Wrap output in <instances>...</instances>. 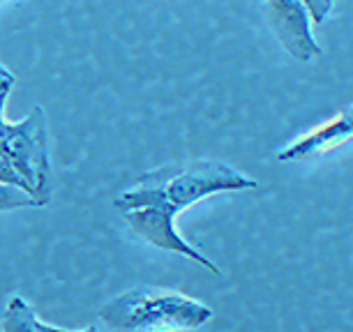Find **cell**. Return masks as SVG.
I'll list each match as a JSON object with an SVG mask.
<instances>
[{"label": "cell", "instance_id": "ba28073f", "mask_svg": "<svg viewBox=\"0 0 353 332\" xmlns=\"http://www.w3.org/2000/svg\"><path fill=\"white\" fill-rule=\"evenodd\" d=\"M21 208H42V201L28 189L0 183V212L21 210Z\"/></svg>", "mask_w": 353, "mask_h": 332}, {"label": "cell", "instance_id": "5bb4252c", "mask_svg": "<svg viewBox=\"0 0 353 332\" xmlns=\"http://www.w3.org/2000/svg\"><path fill=\"white\" fill-rule=\"evenodd\" d=\"M330 3H332V0H330Z\"/></svg>", "mask_w": 353, "mask_h": 332}, {"label": "cell", "instance_id": "52a82bcc", "mask_svg": "<svg viewBox=\"0 0 353 332\" xmlns=\"http://www.w3.org/2000/svg\"><path fill=\"white\" fill-rule=\"evenodd\" d=\"M0 330L3 332H68L61 325L44 323L37 316L32 304H28L21 295H12L8 300V307L0 318Z\"/></svg>", "mask_w": 353, "mask_h": 332}, {"label": "cell", "instance_id": "6da1fadb", "mask_svg": "<svg viewBox=\"0 0 353 332\" xmlns=\"http://www.w3.org/2000/svg\"><path fill=\"white\" fill-rule=\"evenodd\" d=\"M256 180L241 174L231 164L219 159H194L188 164H171L143 176L134 187L125 189L113 198L118 212L155 205L178 215L192 203L222 191L254 189Z\"/></svg>", "mask_w": 353, "mask_h": 332}, {"label": "cell", "instance_id": "30bf717a", "mask_svg": "<svg viewBox=\"0 0 353 332\" xmlns=\"http://www.w3.org/2000/svg\"><path fill=\"white\" fill-rule=\"evenodd\" d=\"M303 5L307 8L312 21H314V23H323L325 19H328L330 10H332L330 0H303Z\"/></svg>", "mask_w": 353, "mask_h": 332}, {"label": "cell", "instance_id": "4fadbf2b", "mask_svg": "<svg viewBox=\"0 0 353 332\" xmlns=\"http://www.w3.org/2000/svg\"><path fill=\"white\" fill-rule=\"evenodd\" d=\"M0 3H3V0H0Z\"/></svg>", "mask_w": 353, "mask_h": 332}, {"label": "cell", "instance_id": "9c48e42d", "mask_svg": "<svg viewBox=\"0 0 353 332\" xmlns=\"http://www.w3.org/2000/svg\"><path fill=\"white\" fill-rule=\"evenodd\" d=\"M0 183H5V185H17V187H23V189L32 191L30 183L26 180V178H23L21 174H19V171H17L14 166H12L3 155H0Z\"/></svg>", "mask_w": 353, "mask_h": 332}, {"label": "cell", "instance_id": "3957f363", "mask_svg": "<svg viewBox=\"0 0 353 332\" xmlns=\"http://www.w3.org/2000/svg\"><path fill=\"white\" fill-rule=\"evenodd\" d=\"M0 155L30 183L32 194L42 205L51 196V152L49 125L42 106H32L17 123L0 125Z\"/></svg>", "mask_w": 353, "mask_h": 332}, {"label": "cell", "instance_id": "5b68a950", "mask_svg": "<svg viewBox=\"0 0 353 332\" xmlns=\"http://www.w3.org/2000/svg\"><path fill=\"white\" fill-rule=\"evenodd\" d=\"M265 17L277 42L291 58L310 63L321 56V46L312 32V17L303 0H265Z\"/></svg>", "mask_w": 353, "mask_h": 332}, {"label": "cell", "instance_id": "277c9868", "mask_svg": "<svg viewBox=\"0 0 353 332\" xmlns=\"http://www.w3.org/2000/svg\"><path fill=\"white\" fill-rule=\"evenodd\" d=\"M121 215L125 219V224H128L141 240L152 245V247L181 254L185 258H190V261L201 263L203 268H208L212 272V275H219L217 265L176 231V222H173L176 215H173V212L164 210V208H155V205H145V208L125 210Z\"/></svg>", "mask_w": 353, "mask_h": 332}, {"label": "cell", "instance_id": "8fae6325", "mask_svg": "<svg viewBox=\"0 0 353 332\" xmlns=\"http://www.w3.org/2000/svg\"><path fill=\"white\" fill-rule=\"evenodd\" d=\"M14 88V74H0V95H10Z\"/></svg>", "mask_w": 353, "mask_h": 332}, {"label": "cell", "instance_id": "7a4b0ae2", "mask_svg": "<svg viewBox=\"0 0 353 332\" xmlns=\"http://www.w3.org/2000/svg\"><path fill=\"white\" fill-rule=\"evenodd\" d=\"M212 318L208 304L176 291L137 287L118 293L99 309V321L111 330H181L199 328Z\"/></svg>", "mask_w": 353, "mask_h": 332}, {"label": "cell", "instance_id": "8992f818", "mask_svg": "<svg viewBox=\"0 0 353 332\" xmlns=\"http://www.w3.org/2000/svg\"><path fill=\"white\" fill-rule=\"evenodd\" d=\"M351 136H353V104L339 111L330 123L312 129L310 134L296 138L293 143L282 148L277 152V159L279 162H301V159H307L312 155L335 148V145L344 143Z\"/></svg>", "mask_w": 353, "mask_h": 332}, {"label": "cell", "instance_id": "7c38bea8", "mask_svg": "<svg viewBox=\"0 0 353 332\" xmlns=\"http://www.w3.org/2000/svg\"><path fill=\"white\" fill-rule=\"evenodd\" d=\"M8 97H10V95H0V125L5 123V116H3V111H5V102H8Z\"/></svg>", "mask_w": 353, "mask_h": 332}]
</instances>
